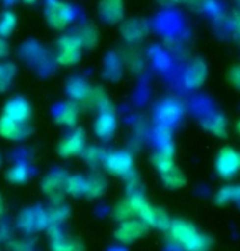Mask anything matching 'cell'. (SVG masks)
<instances>
[{
	"mask_svg": "<svg viewBox=\"0 0 240 251\" xmlns=\"http://www.w3.org/2000/svg\"><path fill=\"white\" fill-rule=\"evenodd\" d=\"M204 77H206V71H204V68H202V64L201 63H194L189 68V71H187V74H186V82H187V86L197 87V86H201V84H202Z\"/></svg>",
	"mask_w": 240,
	"mask_h": 251,
	"instance_id": "4316f807",
	"label": "cell"
},
{
	"mask_svg": "<svg viewBox=\"0 0 240 251\" xmlns=\"http://www.w3.org/2000/svg\"><path fill=\"white\" fill-rule=\"evenodd\" d=\"M76 38L79 40L81 46H92L97 41V30H94L92 26H86L82 28L79 35H76Z\"/></svg>",
	"mask_w": 240,
	"mask_h": 251,
	"instance_id": "f546056e",
	"label": "cell"
},
{
	"mask_svg": "<svg viewBox=\"0 0 240 251\" xmlns=\"http://www.w3.org/2000/svg\"><path fill=\"white\" fill-rule=\"evenodd\" d=\"M25 2H27V3H35L36 0H25Z\"/></svg>",
	"mask_w": 240,
	"mask_h": 251,
	"instance_id": "f35d334b",
	"label": "cell"
},
{
	"mask_svg": "<svg viewBox=\"0 0 240 251\" xmlns=\"http://www.w3.org/2000/svg\"><path fill=\"white\" fill-rule=\"evenodd\" d=\"M81 50L82 46L79 43L76 35H66L58 41V56H56V59H58L59 64L64 66L74 64L81 58Z\"/></svg>",
	"mask_w": 240,
	"mask_h": 251,
	"instance_id": "52a82bcc",
	"label": "cell"
},
{
	"mask_svg": "<svg viewBox=\"0 0 240 251\" xmlns=\"http://www.w3.org/2000/svg\"><path fill=\"white\" fill-rule=\"evenodd\" d=\"M0 166H2V156H0Z\"/></svg>",
	"mask_w": 240,
	"mask_h": 251,
	"instance_id": "ab89813d",
	"label": "cell"
},
{
	"mask_svg": "<svg viewBox=\"0 0 240 251\" xmlns=\"http://www.w3.org/2000/svg\"><path fill=\"white\" fill-rule=\"evenodd\" d=\"M68 92L71 94V97L74 99V100H79L82 103H89V100H91L92 89L89 87L84 80L74 79V80H71V84L68 86Z\"/></svg>",
	"mask_w": 240,
	"mask_h": 251,
	"instance_id": "d6986e66",
	"label": "cell"
},
{
	"mask_svg": "<svg viewBox=\"0 0 240 251\" xmlns=\"http://www.w3.org/2000/svg\"><path fill=\"white\" fill-rule=\"evenodd\" d=\"M114 215H115V219L119 220V222H124V220L133 219V217H135V212H133V208H132L130 202L127 201V199H124V201H120V202L115 205V208H114Z\"/></svg>",
	"mask_w": 240,
	"mask_h": 251,
	"instance_id": "83f0119b",
	"label": "cell"
},
{
	"mask_svg": "<svg viewBox=\"0 0 240 251\" xmlns=\"http://www.w3.org/2000/svg\"><path fill=\"white\" fill-rule=\"evenodd\" d=\"M7 45H5V41H3V38H0V58H3V56L7 54Z\"/></svg>",
	"mask_w": 240,
	"mask_h": 251,
	"instance_id": "d590c367",
	"label": "cell"
},
{
	"mask_svg": "<svg viewBox=\"0 0 240 251\" xmlns=\"http://www.w3.org/2000/svg\"><path fill=\"white\" fill-rule=\"evenodd\" d=\"M240 199V189L239 186H224L220 187L215 194V202L219 205H229V203L239 202Z\"/></svg>",
	"mask_w": 240,
	"mask_h": 251,
	"instance_id": "cb8c5ba5",
	"label": "cell"
},
{
	"mask_svg": "<svg viewBox=\"0 0 240 251\" xmlns=\"http://www.w3.org/2000/svg\"><path fill=\"white\" fill-rule=\"evenodd\" d=\"M46 212H48L50 226H61L69 217V208L63 205V203H54V207Z\"/></svg>",
	"mask_w": 240,
	"mask_h": 251,
	"instance_id": "484cf974",
	"label": "cell"
},
{
	"mask_svg": "<svg viewBox=\"0 0 240 251\" xmlns=\"http://www.w3.org/2000/svg\"><path fill=\"white\" fill-rule=\"evenodd\" d=\"M10 250L12 251H36L35 243L30 240H15L10 241Z\"/></svg>",
	"mask_w": 240,
	"mask_h": 251,
	"instance_id": "d6a6232c",
	"label": "cell"
},
{
	"mask_svg": "<svg viewBox=\"0 0 240 251\" xmlns=\"http://www.w3.org/2000/svg\"><path fill=\"white\" fill-rule=\"evenodd\" d=\"M106 187H107V181L104 176H101V174H91V176L86 177V191H84V196L97 199L104 196Z\"/></svg>",
	"mask_w": 240,
	"mask_h": 251,
	"instance_id": "ac0fdd59",
	"label": "cell"
},
{
	"mask_svg": "<svg viewBox=\"0 0 240 251\" xmlns=\"http://www.w3.org/2000/svg\"><path fill=\"white\" fill-rule=\"evenodd\" d=\"M99 12H101V17L106 22H119L124 17V0H102Z\"/></svg>",
	"mask_w": 240,
	"mask_h": 251,
	"instance_id": "2e32d148",
	"label": "cell"
},
{
	"mask_svg": "<svg viewBox=\"0 0 240 251\" xmlns=\"http://www.w3.org/2000/svg\"><path fill=\"white\" fill-rule=\"evenodd\" d=\"M78 107L73 105V103H66L58 110L56 113V120H58L59 125H64V126H74L78 122Z\"/></svg>",
	"mask_w": 240,
	"mask_h": 251,
	"instance_id": "7402d4cb",
	"label": "cell"
},
{
	"mask_svg": "<svg viewBox=\"0 0 240 251\" xmlns=\"http://www.w3.org/2000/svg\"><path fill=\"white\" fill-rule=\"evenodd\" d=\"M46 18H48L50 25L53 26V28L63 30V28L73 20L71 7L66 5V3H63V2L51 3V5L46 8Z\"/></svg>",
	"mask_w": 240,
	"mask_h": 251,
	"instance_id": "8fae6325",
	"label": "cell"
},
{
	"mask_svg": "<svg viewBox=\"0 0 240 251\" xmlns=\"http://www.w3.org/2000/svg\"><path fill=\"white\" fill-rule=\"evenodd\" d=\"M64 181L66 176L63 171H54L48 174L43 182H41V191L45 194H48L51 202L53 203H61L63 202V187H64Z\"/></svg>",
	"mask_w": 240,
	"mask_h": 251,
	"instance_id": "30bf717a",
	"label": "cell"
},
{
	"mask_svg": "<svg viewBox=\"0 0 240 251\" xmlns=\"http://www.w3.org/2000/svg\"><path fill=\"white\" fill-rule=\"evenodd\" d=\"M230 79H232L234 86H237V84H239V69L237 68L232 69V73H230Z\"/></svg>",
	"mask_w": 240,
	"mask_h": 251,
	"instance_id": "e575fe53",
	"label": "cell"
},
{
	"mask_svg": "<svg viewBox=\"0 0 240 251\" xmlns=\"http://www.w3.org/2000/svg\"><path fill=\"white\" fill-rule=\"evenodd\" d=\"M160 177H161L163 184L166 186L168 189H180L186 184V177L176 166H173L171 169L164 173H160Z\"/></svg>",
	"mask_w": 240,
	"mask_h": 251,
	"instance_id": "ffe728a7",
	"label": "cell"
},
{
	"mask_svg": "<svg viewBox=\"0 0 240 251\" xmlns=\"http://www.w3.org/2000/svg\"><path fill=\"white\" fill-rule=\"evenodd\" d=\"M115 128H117V120L112 108L101 110L96 123H94V133L101 140H110L115 133Z\"/></svg>",
	"mask_w": 240,
	"mask_h": 251,
	"instance_id": "7c38bea8",
	"label": "cell"
},
{
	"mask_svg": "<svg viewBox=\"0 0 240 251\" xmlns=\"http://www.w3.org/2000/svg\"><path fill=\"white\" fill-rule=\"evenodd\" d=\"M17 25V17L15 13L12 12H5L0 18V36H8L12 35V31L15 30Z\"/></svg>",
	"mask_w": 240,
	"mask_h": 251,
	"instance_id": "f1b7e54d",
	"label": "cell"
},
{
	"mask_svg": "<svg viewBox=\"0 0 240 251\" xmlns=\"http://www.w3.org/2000/svg\"><path fill=\"white\" fill-rule=\"evenodd\" d=\"M180 115H181V107L178 105V103L164 102L163 105L160 107V112H158L160 125L169 128L171 125H175V122H178Z\"/></svg>",
	"mask_w": 240,
	"mask_h": 251,
	"instance_id": "e0dca14e",
	"label": "cell"
},
{
	"mask_svg": "<svg viewBox=\"0 0 240 251\" xmlns=\"http://www.w3.org/2000/svg\"><path fill=\"white\" fill-rule=\"evenodd\" d=\"M12 236V230L8 228L7 225H2L0 226V241H8Z\"/></svg>",
	"mask_w": 240,
	"mask_h": 251,
	"instance_id": "836d02e7",
	"label": "cell"
},
{
	"mask_svg": "<svg viewBox=\"0 0 240 251\" xmlns=\"http://www.w3.org/2000/svg\"><path fill=\"white\" fill-rule=\"evenodd\" d=\"M204 126L211 133L219 136V138H224V136L227 135V122H225V118L222 115H217V113L211 115L208 120L204 122Z\"/></svg>",
	"mask_w": 240,
	"mask_h": 251,
	"instance_id": "d4e9b609",
	"label": "cell"
},
{
	"mask_svg": "<svg viewBox=\"0 0 240 251\" xmlns=\"http://www.w3.org/2000/svg\"><path fill=\"white\" fill-rule=\"evenodd\" d=\"M148 231V225L140 219H129L120 222L119 228L115 230V240L122 245L133 243Z\"/></svg>",
	"mask_w": 240,
	"mask_h": 251,
	"instance_id": "5b68a950",
	"label": "cell"
},
{
	"mask_svg": "<svg viewBox=\"0 0 240 251\" xmlns=\"http://www.w3.org/2000/svg\"><path fill=\"white\" fill-rule=\"evenodd\" d=\"M109 251H124V250H122V248H110Z\"/></svg>",
	"mask_w": 240,
	"mask_h": 251,
	"instance_id": "74e56055",
	"label": "cell"
},
{
	"mask_svg": "<svg viewBox=\"0 0 240 251\" xmlns=\"http://www.w3.org/2000/svg\"><path fill=\"white\" fill-rule=\"evenodd\" d=\"M166 231L173 243L183 251H209L213 246V240L208 235L201 233L186 220H171Z\"/></svg>",
	"mask_w": 240,
	"mask_h": 251,
	"instance_id": "6da1fadb",
	"label": "cell"
},
{
	"mask_svg": "<svg viewBox=\"0 0 240 251\" xmlns=\"http://www.w3.org/2000/svg\"><path fill=\"white\" fill-rule=\"evenodd\" d=\"M30 174H31L30 166L27 163H15L10 169H8L7 179L12 184H23L30 179Z\"/></svg>",
	"mask_w": 240,
	"mask_h": 251,
	"instance_id": "44dd1931",
	"label": "cell"
},
{
	"mask_svg": "<svg viewBox=\"0 0 240 251\" xmlns=\"http://www.w3.org/2000/svg\"><path fill=\"white\" fill-rule=\"evenodd\" d=\"M63 191L66 194H71V196H74V197L84 196V191H86V177L79 176V174L66 177Z\"/></svg>",
	"mask_w": 240,
	"mask_h": 251,
	"instance_id": "603a6c76",
	"label": "cell"
},
{
	"mask_svg": "<svg viewBox=\"0 0 240 251\" xmlns=\"http://www.w3.org/2000/svg\"><path fill=\"white\" fill-rule=\"evenodd\" d=\"M17 225L23 233H35V231L46 230L50 226L48 212L41 207L25 208L20 214V217H18Z\"/></svg>",
	"mask_w": 240,
	"mask_h": 251,
	"instance_id": "277c9868",
	"label": "cell"
},
{
	"mask_svg": "<svg viewBox=\"0 0 240 251\" xmlns=\"http://www.w3.org/2000/svg\"><path fill=\"white\" fill-rule=\"evenodd\" d=\"M30 133V128L27 126V123L15 122L12 118L3 115L0 118V136L5 140H22Z\"/></svg>",
	"mask_w": 240,
	"mask_h": 251,
	"instance_id": "5bb4252c",
	"label": "cell"
},
{
	"mask_svg": "<svg viewBox=\"0 0 240 251\" xmlns=\"http://www.w3.org/2000/svg\"><path fill=\"white\" fill-rule=\"evenodd\" d=\"M127 201L130 202L136 219L145 222V224H147L148 226H152V228H158V230L166 231L171 219L164 214L161 208L153 207L142 192L136 191V189H132L129 197H127Z\"/></svg>",
	"mask_w": 240,
	"mask_h": 251,
	"instance_id": "7a4b0ae2",
	"label": "cell"
},
{
	"mask_svg": "<svg viewBox=\"0 0 240 251\" xmlns=\"http://www.w3.org/2000/svg\"><path fill=\"white\" fill-rule=\"evenodd\" d=\"M3 115L12 118L15 122H20V123H27L30 120V115H31V107L23 97H15L12 100L7 102L5 108H3Z\"/></svg>",
	"mask_w": 240,
	"mask_h": 251,
	"instance_id": "4fadbf2b",
	"label": "cell"
},
{
	"mask_svg": "<svg viewBox=\"0 0 240 251\" xmlns=\"http://www.w3.org/2000/svg\"><path fill=\"white\" fill-rule=\"evenodd\" d=\"M3 210H5V205H3V199H2V196H0V215L3 214Z\"/></svg>",
	"mask_w": 240,
	"mask_h": 251,
	"instance_id": "8d00e7d4",
	"label": "cell"
},
{
	"mask_svg": "<svg viewBox=\"0 0 240 251\" xmlns=\"http://www.w3.org/2000/svg\"><path fill=\"white\" fill-rule=\"evenodd\" d=\"M13 74H15V68L12 64H0V91L8 87Z\"/></svg>",
	"mask_w": 240,
	"mask_h": 251,
	"instance_id": "1f68e13d",
	"label": "cell"
},
{
	"mask_svg": "<svg viewBox=\"0 0 240 251\" xmlns=\"http://www.w3.org/2000/svg\"><path fill=\"white\" fill-rule=\"evenodd\" d=\"M240 156L234 148H222L215 158V171L222 179H232L239 173Z\"/></svg>",
	"mask_w": 240,
	"mask_h": 251,
	"instance_id": "8992f818",
	"label": "cell"
},
{
	"mask_svg": "<svg viewBox=\"0 0 240 251\" xmlns=\"http://www.w3.org/2000/svg\"><path fill=\"white\" fill-rule=\"evenodd\" d=\"M51 251H84L82 245L78 240L71 238L61 230V226H48Z\"/></svg>",
	"mask_w": 240,
	"mask_h": 251,
	"instance_id": "ba28073f",
	"label": "cell"
},
{
	"mask_svg": "<svg viewBox=\"0 0 240 251\" xmlns=\"http://www.w3.org/2000/svg\"><path fill=\"white\" fill-rule=\"evenodd\" d=\"M101 163L106 168V171L110 173L112 176L135 181L133 156L129 151L119 150V151H110V153H104V158H102Z\"/></svg>",
	"mask_w": 240,
	"mask_h": 251,
	"instance_id": "3957f363",
	"label": "cell"
},
{
	"mask_svg": "<svg viewBox=\"0 0 240 251\" xmlns=\"http://www.w3.org/2000/svg\"><path fill=\"white\" fill-rule=\"evenodd\" d=\"M86 148V136H84L82 130H74L68 136H64L63 141L58 146V153L63 158H73L82 153V150Z\"/></svg>",
	"mask_w": 240,
	"mask_h": 251,
	"instance_id": "9c48e42d",
	"label": "cell"
},
{
	"mask_svg": "<svg viewBox=\"0 0 240 251\" xmlns=\"http://www.w3.org/2000/svg\"><path fill=\"white\" fill-rule=\"evenodd\" d=\"M81 154H82V158L86 159V163L91 166L99 164L102 161V158H104V151L101 148H84Z\"/></svg>",
	"mask_w": 240,
	"mask_h": 251,
	"instance_id": "4dcf8cb0",
	"label": "cell"
},
{
	"mask_svg": "<svg viewBox=\"0 0 240 251\" xmlns=\"http://www.w3.org/2000/svg\"><path fill=\"white\" fill-rule=\"evenodd\" d=\"M153 164L158 169V173H164L175 166V146L171 141L160 143L158 150L153 154Z\"/></svg>",
	"mask_w": 240,
	"mask_h": 251,
	"instance_id": "9a60e30c",
	"label": "cell"
}]
</instances>
